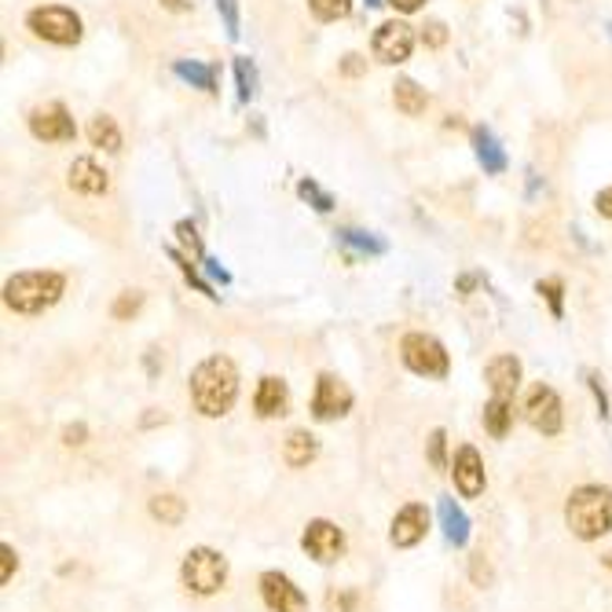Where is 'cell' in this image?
<instances>
[{"mask_svg":"<svg viewBox=\"0 0 612 612\" xmlns=\"http://www.w3.org/2000/svg\"><path fill=\"white\" fill-rule=\"evenodd\" d=\"M70 187H73V191H81V195H107L110 180H107V172L99 169L92 158H78L70 166Z\"/></svg>","mask_w":612,"mask_h":612,"instance_id":"e0dca14e","label":"cell"},{"mask_svg":"<svg viewBox=\"0 0 612 612\" xmlns=\"http://www.w3.org/2000/svg\"><path fill=\"white\" fill-rule=\"evenodd\" d=\"M594 209H598V214H602V217H609V220H612V187H605V191L594 198Z\"/></svg>","mask_w":612,"mask_h":612,"instance_id":"d590c367","label":"cell"},{"mask_svg":"<svg viewBox=\"0 0 612 612\" xmlns=\"http://www.w3.org/2000/svg\"><path fill=\"white\" fill-rule=\"evenodd\" d=\"M89 140L92 147H103V151H121V132H118L115 118H107V115H96L89 121Z\"/></svg>","mask_w":612,"mask_h":612,"instance_id":"603a6c76","label":"cell"},{"mask_svg":"<svg viewBox=\"0 0 612 612\" xmlns=\"http://www.w3.org/2000/svg\"><path fill=\"white\" fill-rule=\"evenodd\" d=\"M302 546H305L308 557L319 561V565H330V561H337L345 554V535L330 521H312L305 529V535H302Z\"/></svg>","mask_w":612,"mask_h":612,"instance_id":"8fae6325","label":"cell"},{"mask_svg":"<svg viewBox=\"0 0 612 612\" xmlns=\"http://www.w3.org/2000/svg\"><path fill=\"white\" fill-rule=\"evenodd\" d=\"M62 436H67V444H81V436H85V426H70V430L62 433Z\"/></svg>","mask_w":612,"mask_h":612,"instance_id":"ab89813d","label":"cell"},{"mask_svg":"<svg viewBox=\"0 0 612 612\" xmlns=\"http://www.w3.org/2000/svg\"><path fill=\"white\" fill-rule=\"evenodd\" d=\"M602 561H605V569H612V551H609V554H605Z\"/></svg>","mask_w":612,"mask_h":612,"instance_id":"b9f144b4","label":"cell"},{"mask_svg":"<svg viewBox=\"0 0 612 612\" xmlns=\"http://www.w3.org/2000/svg\"><path fill=\"white\" fill-rule=\"evenodd\" d=\"M254 407L260 418H279L286 415V407H290V393H286V382L283 378H260L257 385V396H254Z\"/></svg>","mask_w":612,"mask_h":612,"instance_id":"9a60e30c","label":"cell"},{"mask_svg":"<svg viewBox=\"0 0 612 612\" xmlns=\"http://www.w3.org/2000/svg\"><path fill=\"white\" fill-rule=\"evenodd\" d=\"M565 521L576 540H602L605 532H612V488L602 484H586L569 495Z\"/></svg>","mask_w":612,"mask_h":612,"instance_id":"7a4b0ae2","label":"cell"},{"mask_svg":"<svg viewBox=\"0 0 612 612\" xmlns=\"http://www.w3.org/2000/svg\"><path fill=\"white\" fill-rule=\"evenodd\" d=\"M30 132L45 144H70L78 136V125L62 103H41L30 110Z\"/></svg>","mask_w":612,"mask_h":612,"instance_id":"52a82bcc","label":"cell"},{"mask_svg":"<svg viewBox=\"0 0 612 612\" xmlns=\"http://www.w3.org/2000/svg\"><path fill=\"white\" fill-rule=\"evenodd\" d=\"M524 418H529L532 430H540L546 436L561 433V396L551 385H532L529 399H524Z\"/></svg>","mask_w":612,"mask_h":612,"instance_id":"9c48e42d","label":"cell"},{"mask_svg":"<svg viewBox=\"0 0 612 612\" xmlns=\"http://www.w3.org/2000/svg\"><path fill=\"white\" fill-rule=\"evenodd\" d=\"M367 4H371V8H378V4H385V0H367Z\"/></svg>","mask_w":612,"mask_h":612,"instance_id":"7bdbcfd3","label":"cell"},{"mask_svg":"<svg viewBox=\"0 0 612 612\" xmlns=\"http://www.w3.org/2000/svg\"><path fill=\"white\" fill-rule=\"evenodd\" d=\"M235 396H239V371L228 356H209L191 374V399L195 411L206 418L228 415Z\"/></svg>","mask_w":612,"mask_h":612,"instance_id":"6da1fadb","label":"cell"},{"mask_svg":"<svg viewBox=\"0 0 612 612\" xmlns=\"http://www.w3.org/2000/svg\"><path fill=\"white\" fill-rule=\"evenodd\" d=\"M308 8L319 22H337L353 11V0H308Z\"/></svg>","mask_w":612,"mask_h":612,"instance_id":"484cf974","label":"cell"},{"mask_svg":"<svg viewBox=\"0 0 612 612\" xmlns=\"http://www.w3.org/2000/svg\"><path fill=\"white\" fill-rule=\"evenodd\" d=\"M441 521H444V532L452 543H466V517H462V510L452 503V499H444L441 503Z\"/></svg>","mask_w":612,"mask_h":612,"instance_id":"d4e9b609","label":"cell"},{"mask_svg":"<svg viewBox=\"0 0 612 612\" xmlns=\"http://www.w3.org/2000/svg\"><path fill=\"white\" fill-rule=\"evenodd\" d=\"M399 356H404V364L422 374V378H447V371H452V364H447V353L444 345L436 342L433 334H407L404 342H399Z\"/></svg>","mask_w":612,"mask_h":612,"instance_id":"5b68a950","label":"cell"},{"mask_svg":"<svg viewBox=\"0 0 612 612\" xmlns=\"http://www.w3.org/2000/svg\"><path fill=\"white\" fill-rule=\"evenodd\" d=\"M297 191H302V198H308V203L316 206L319 214H330V209H334V198L327 191H319L316 180H302V184H297Z\"/></svg>","mask_w":612,"mask_h":612,"instance_id":"f1b7e54d","label":"cell"},{"mask_svg":"<svg viewBox=\"0 0 612 612\" xmlns=\"http://www.w3.org/2000/svg\"><path fill=\"white\" fill-rule=\"evenodd\" d=\"M161 8H169V11H187L191 4H187V0H161Z\"/></svg>","mask_w":612,"mask_h":612,"instance_id":"60d3db41","label":"cell"},{"mask_svg":"<svg viewBox=\"0 0 612 612\" xmlns=\"http://www.w3.org/2000/svg\"><path fill=\"white\" fill-rule=\"evenodd\" d=\"M473 151H477V161L484 166V172H492V177H499V172H506V151L499 147L495 132L492 129H473Z\"/></svg>","mask_w":612,"mask_h":612,"instance_id":"ac0fdd59","label":"cell"},{"mask_svg":"<svg viewBox=\"0 0 612 612\" xmlns=\"http://www.w3.org/2000/svg\"><path fill=\"white\" fill-rule=\"evenodd\" d=\"M510 422H514V407H510L506 396H492V404L484 407V430H488L495 441H503L510 433Z\"/></svg>","mask_w":612,"mask_h":612,"instance_id":"7402d4cb","label":"cell"},{"mask_svg":"<svg viewBox=\"0 0 612 612\" xmlns=\"http://www.w3.org/2000/svg\"><path fill=\"white\" fill-rule=\"evenodd\" d=\"M62 290H67V279L59 272H22L4 283V305L22 316H37V312L52 308Z\"/></svg>","mask_w":612,"mask_h":612,"instance_id":"3957f363","label":"cell"},{"mask_svg":"<svg viewBox=\"0 0 612 612\" xmlns=\"http://www.w3.org/2000/svg\"><path fill=\"white\" fill-rule=\"evenodd\" d=\"M337 239H342L345 249H353V254H385V243L374 239V235H367V231L342 228V231H337Z\"/></svg>","mask_w":612,"mask_h":612,"instance_id":"cb8c5ba5","label":"cell"},{"mask_svg":"<svg viewBox=\"0 0 612 612\" xmlns=\"http://www.w3.org/2000/svg\"><path fill=\"white\" fill-rule=\"evenodd\" d=\"M455 484L458 492L466 499H477L484 492V462H481V452L477 447H458L455 455Z\"/></svg>","mask_w":612,"mask_h":612,"instance_id":"5bb4252c","label":"cell"},{"mask_svg":"<svg viewBox=\"0 0 612 612\" xmlns=\"http://www.w3.org/2000/svg\"><path fill=\"white\" fill-rule=\"evenodd\" d=\"M422 41H426L430 48H444L447 45V27L444 22H426V27H422Z\"/></svg>","mask_w":612,"mask_h":612,"instance_id":"d6a6232c","label":"cell"},{"mask_svg":"<svg viewBox=\"0 0 612 612\" xmlns=\"http://www.w3.org/2000/svg\"><path fill=\"white\" fill-rule=\"evenodd\" d=\"M140 305H144V294H121L118 297V305H115V316L118 319H129V316H136V312H140Z\"/></svg>","mask_w":612,"mask_h":612,"instance_id":"4dcf8cb0","label":"cell"},{"mask_svg":"<svg viewBox=\"0 0 612 612\" xmlns=\"http://www.w3.org/2000/svg\"><path fill=\"white\" fill-rule=\"evenodd\" d=\"M316 452H319L316 436H312V433H305V430H297V433H290V436H286L283 458L290 462L294 470H302V466H308L312 458H316Z\"/></svg>","mask_w":612,"mask_h":612,"instance_id":"ffe728a7","label":"cell"},{"mask_svg":"<svg viewBox=\"0 0 612 612\" xmlns=\"http://www.w3.org/2000/svg\"><path fill=\"white\" fill-rule=\"evenodd\" d=\"M220 16H224V27H228L231 37H239V4L235 0H217Z\"/></svg>","mask_w":612,"mask_h":612,"instance_id":"1f68e13d","label":"cell"},{"mask_svg":"<svg viewBox=\"0 0 612 612\" xmlns=\"http://www.w3.org/2000/svg\"><path fill=\"white\" fill-rule=\"evenodd\" d=\"M260 598H265L272 612H308V598L283 572H265L260 576Z\"/></svg>","mask_w":612,"mask_h":612,"instance_id":"7c38bea8","label":"cell"},{"mask_svg":"<svg viewBox=\"0 0 612 612\" xmlns=\"http://www.w3.org/2000/svg\"><path fill=\"white\" fill-rule=\"evenodd\" d=\"M535 290L546 297V305H551L554 316H561V312H565V305H561V290H565V286H561V279H543L540 286H535Z\"/></svg>","mask_w":612,"mask_h":612,"instance_id":"f546056e","label":"cell"},{"mask_svg":"<svg viewBox=\"0 0 612 612\" xmlns=\"http://www.w3.org/2000/svg\"><path fill=\"white\" fill-rule=\"evenodd\" d=\"M151 514L161 521V524H180V517H184V503L177 495H158V499H151Z\"/></svg>","mask_w":612,"mask_h":612,"instance_id":"4316f807","label":"cell"},{"mask_svg":"<svg viewBox=\"0 0 612 612\" xmlns=\"http://www.w3.org/2000/svg\"><path fill=\"white\" fill-rule=\"evenodd\" d=\"M393 103H396V110L399 115H407V118H418V115H426V89H418L415 81L411 78H399L396 85H393Z\"/></svg>","mask_w":612,"mask_h":612,"instance_id":"d6986e66","label":"cell"},{"mask_svg":"<svg viewBox=\"0 0 612 612\" xmlns=\"http://www.w3.org/2000/svg\"><path fill=\"white\" fill-rule=\"evenodd\" d=\"M342 70L348 73V78H356V73H364V62H359V56H345Z\"/></svg>","mask_w":612,"mask_h":612,"instance_id":"74e56055","label":"cell"},{"mask_svg":"<svg viewBox=\"0 0 612 612\" xmlns=\"http://www.w3.org/2000/svg\"><path fill=\"white\" fill-rule=\"evenodd\" d=\"M19 561H16V551H11V546H4V583L11 580V569H16Z\"/></svg>","mask_w":612,"mask_h":612,"instance_id":"f35d334b","label":"cell"},{"mask_svg":"<svg viewBox=\"0 0 612 612\" xmlns=\"http://www.w3.org/2000/svg\"><path fill=\"white\" fill-rule=\"evenodd\" d=\"M484 378L492 385V396H514L517 385H521V364L514 356H495L488 371H484Z\"/></svg>","mask_w":612,"mask_h":612,"instance_id":"2e32d148","label":"cell"},{"mask_svg":"<svg viewBox=\"0 0 612 612\" xmlns=\"http://www.w3.org/2000/svg\"><path fill=\"white\" fill-rule=\"evenodd\" d=\"M426 529H430V510L418 506V503H411V506H404L393 517L389 540H393V546H415L422 535H426Z\"/></svg>","mask_w":612,"mask_h":612,"instance_id":"4fadbf2b","label":"cell"},{"mask_svg":"<svg viewBox=\"0 0 612 612\" xmlns=\"http://www.w3.org/2000/svg\"><path fill=\"white\" fill-rule=\"evenodd\" d=\"M385 4H393L396 11H404V16H411V11H418L426 0H385Z\"/></svg>","mask_w":612,"mask_h":612,"instance_id":"8d00e7d4","label":"cell"},{"mask_svg":"<svg viewBox=\"0 0 612 612\" xmlns=\"http://www.w3.org/2000/svg\"><path fill=\"white\" fill-rule=\"evenodd\" d=\"M430 458H433V466H444V430H436L430 436Z\"/></svg>","mask_w":612,"mask_h":612,"instance_id":"e575fe53","label":"cell"},{"mask_svg":"<svg viewBox=\"0 0 612 612\" xmlns=\"http://www.w3.org/2000/svg\"><path fill=\"white\" fill-rule=\"evenodd\" d=\"M177 235H180V243L187 246V249H191V254L198 257V254H203V243H198V231H195V224H187V220H180L177 224Z\"/></svg>","mask_w":612,"mask_h":612,"instance_id":"836d02e7","label":"cell"},{"mask_svg":"<svg viewBox=\"0 0 612 612\" xmlns=\"http://www.w3.org/2000/svg\"><path fill=\"white\" fill-rule=\"evenodd\" d=\"M27 27L33 37H41L48 45H78L81 41V19L78 11L70 8H59V4H48V8H33L27 16Z\"/></svg>","mask_w":612,"mask_h":612,"instance_id":"277c9868","label":"cell"},{"mask_svg":"<svg viewBox=\"0 0 612 612\" xmlns=\"http://www.w3.org/2000/svg\"><path fill=\"white\" fill-rule=\"evenodd\" d=\"M172 73H177V78H184V81H191L195 89H203V92H214V89H217V70L206 67V62L177 59V62H172Z\"/></svg>","mask_w":612,"mask_h":612,"instance_id":"44dd1931","label":"cell"},{"mask_svg":"<svg viewBox=\"0 0 612 612\" xmlns=\"http://www.w3.org/2000/svg\"><path fill=\"white\" fill-rule=\"evenodd\" d=\"M371 48H374V59H378V62H389V67H396V62L411 59L415 33H411L407 22L389 19V22H382V27L374 30V45Z\"/></svg>","mask_w":612,"mask_h":612,"instance_id":"ba28073f","label":"cell"},{"mask_svg":"<svg viewBox=\"0 0 612 612\" xmlns=\"http://www.w3.org/2000/svg\"><path fill=\"white\" fill-rule=\"evenodd\" d=\"M348 407H353L348 385L337 378V374H319L316 396H312V415H316L319 422H330V418H342Z\"/></svg>","mask_w":612,"mask_h":612,"instance_id":"30bf717a","label":"cell"},{"mask_svg":"<svg viewBox=\"0 0 612 612\" xmlns=\"http://www.w3.org/2000/svg\"><path fill=\"white\" fill-rule=\"evenodd\" d=\"M235 78H239V99L243 103H249L257 92V73H254V62H249L246 56L235 59Z\"/></svg>","mask_w":612,"mask_h":612,"instance_id":"83f0119b","label":"cell"},{"mask_svg":"<svg viewBox=\"0 0 612 612\" xmlns=\"http://www.w3.org/2000/svg\"><path fill=\"white\" fill-rule=\"evenodd\" d=\"M184 586H191L195 594H217L224 580H228V561H224L217 551H209V546H198L184 557Z\"/></svg>","mask_w":612,"mask_h":612,"instance_id":"8992f818","label":"cell"}]
</instances>
